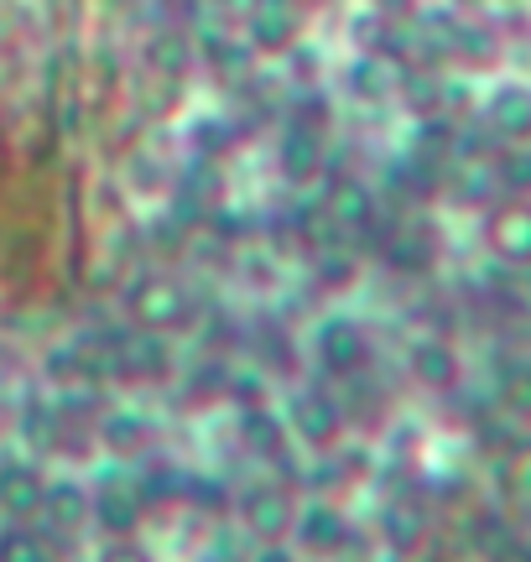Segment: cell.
<instances>
[{
	"label": "cell",
	"mask_w": 531,
	"mask_h": 562,
	"mask_svg": "<svg viewBox=\"0 0 531 562\" xmlns=\"http://www.w3.org/2000/svg\"><path fill=\"white\" fill-rule=\"evenodd\" d=\"M0 562H58L47 531H37L32 521H5L0 526Z\"/></svg>",
	"instance_id": "9a60e30c"
},
{
	"label": "cell",
	"mask_w": 531,
	"mask_h": 562,
	"mask_svg": "<svg viewBox=\"0 0 531 562\" xmlns=\"http://www.w3.org/2000/svg\"><path fill=\"white\" fill-rule=\"evenodd\" d=\"M151 432H157V417L142 412V406H104L94 417V438L100 448H110L115 459H136L151 448Z\"/></svg>",
	"instance_id": "5b68a950"
},
{
	"label": "cell",
	"mask_w": 531,
	"mask_h": 562,
	"mask_svg": "<svg viewBox=\"0 0 531 562\" xmlns=\"http://www.w3.org/2000/svg\"><path fill=\"white\" fill-rule=\"evenodd\" d=\"M151 63L162 68L167 79H183L188 63H193V42H188L183 32H172V26H167V32H157V37H151Z\"/></svg>",
	"instance_id": "2e32d148"
},
{
	"label": "cell",
	"mask_w": 531,
	"mask_h": 562,
	"mask_svg": "<svg viewBox=\"0 0 531 562\" xmlns=\"http://www.w3.org/2000/svg\"><path fill=\"white\" fill-rule=\"evenodd\" d=\"M42 495H47V474L32 453H11L0 459V516L5 521H37Z\"/></svg>",
	"instance_id": "277c9868"
},
{
	"label": "cell",
	"mask_w": 531,
	"mask_h": 562,
	"mask_svg": "<svg viewBox=\"0 0 531 562\" xmlns=\"http://www.w3.org/2000/svg\"><path fill=\"white\" fill-rule=\"evenodd\" d=\"M235 505V521L246 531L250 542H286L292 537V521H297V501H292V490L286 484H271V480H256L246 484L240 495H229Z\"/></svg>",
	"instance_id": "6da1fadb"
},
{
	"label": "cell",
	"mask_w": 531,
	"mask_h": 562,
	"mask_svg": "<svg viewBox=\"0 0 531 562\" xmlns=\"http://www.w3.org/2000/svg\"><path fill=\"white\" fill-rule=\"evenodd\" d=\"M292 5H297V0H292ZM303 5H307V0H303Z\"/></svg>",
	"instance_id": "ffe728a7"
},
{
	"label": "cell",
	"mask_w": 531,
	"mask_h": 562,
	"mask_svg": "<svg viewBox=\"0 0 531 562\" xmlns=\"http://www.w3.org/2000/svg\"><path fill=\"white\" fill-rule=\"evenodd\" d=\"M246 42L256 53H286L297 42V5L292 0H266L261 11L246 21Z\"/></svg>",
	"instance_id": "4fadbf2b"
},
{
	"label": "cell",
	"mask_w": 531,
	"mask_h": 562,
	"mask_svg": "<svg viewBox=\"0 0 531 562\" xmlns=\"http://www.w3.org/2000/svg\"><path fill=\"white\" fill-rule=\"evenodd\" d=\"M125 313L151 334H172L193 323V292L178 277H136L125 292Z\"/></svg>",
	"instance_id": "7a4b0ae2"
},
{
	"label": "cell",
	"mask_w": 531,
	"mask_h": 562,
	"mask_svg": "<svg viewBox=\"0 0 531 562\" xmlns=\"http://www.w3.org/2000/svg\"><path fill=\"white\" fill-rule=\"evenodd\" d=\"M240 448L261 463H286L292 453V432H286V417L276 406H240Z\"/></svg>",
	"instance_id": "52a82bcc"
},
{
	"label": "cell",
	"mask_w": 531,
	"mask_h": 562,
	"mask_svg": "<svg viewBox=\"0 0 531 562\" xmlns=\"http://www.w3.org/2000/svg\"><path fill=\"white\" fill-rule=\"evenodd\" d=\"M250 562H303V558H297V547H286V542H261L250 552Z\"/></svg>",
	"instance_id": "d6986e66"
},
{
	"label": "cell",
	"mask_w": 531,
	"mask_h": 562,
	"mask_svg": "<svg viewBox=\"0 0 531 562\" xmlns=\"http://www.w3.org/2000/svg\"><path fill=\"white\" fill-rule=\"evenodd\" d=\"M276 172H282L292 188H303L324 172V136L318 131H307V125L286 121L282 136H276Z\"/></svg>",
	"instance_id": "30bf717a"
},
{
	"label": "cell",
	"mask_w": 531,
	"mask_h": 562,
	"mask_svg": "<svg viewBox=\"0 0 531 562\" xmlns=\"http://www.w3.org/2000/svg\"><path fill=\"white\" fill-rule=\"evenodd\" d=\"M42 521L74 537L89 526V484L74 480V474H47V495H42Z\"/></svg>",
	"instance_id": "8fae6325"
},
{
	"label": "cell",
	"mask_w": 531,
	"mask_h": 562,
	"mask_svg": "<svg viewBox=\"0 0 531 562\" xmlns=\"http://www.w3.org/2000/svg\"><path fill=\"white\" fill-rule=\"evenodd\" d=\"M313 349H318V360L328 370H349V364L360 360V328L349 318H324L318 334H313Z\"/></svg>",
	"instance_id": "5bb4252c"
},
{
	"label": "cell",
	"mask_w": 531,
	"mask_h": 562,
	"mask_svg": "<svg viewBox=\"0 0 531 562\" xmlns=\"http://www.w3.org/2000/svg\"><path fill=\"white\" fill-rule=\"evenodd\" d=\"M261 5H266V0H214V11H219L225 21H250Z\"/></svg>",
	"instance_id": "ac0fdd59"
},
{
	"label": "cell",
	"mask_w": 531,
	"mask_h": 562,
	"mask_svg": "<svg viewBox=\"0 0 531 562\" xmlns=\"http://www.w3.org/2000/svg\"><path fill=\"white\" fill-rule=\"evenodd\" d=\"M172 370V344L151 328L121 334V355H115V375H136V381H157Z\"/></svg>",
	"instance_id": "7c38bea8"
},
{
	"label": "cell",
	"mask_w": 531,
	"mask_h": 562,
	"mask_svg": "<svg viewBox=\"0 0 531 562\" xmlns=\"http://www.w3.org/2000/svg\"><path fill=\"white\" fill-rule=\"evenodd\" d=\"M146 521V501L131 474H110V480L89 484V526H100V537H136Z\"/></svg>",
	"instance_id": "3957f363"
},
{
	"label": "cell",
	"mask_w": 531,
	"mask_h": 562,
	"mask_svg": "<svg viewBox=\"0 0 531 562\" xmlns=\"http://www.w3.org/2000/svg\"><path fill=\"white\" fill-rule=\"evenodd\" d=\"M94 562H157V552H151L142 537H104Z\"/></svg>",
	"instance_id": "e0dca14e"
},
{
	"label": "cell",
	"mask_w": 531,
	"mask_h": 562,
	"mask_svg": "<svg viewBox=\"0 0 531 562\" xmlns=\"http://www.w3.org/2000/svg\"><path fill=\"white\" fill-rule=\"evenodd\" d=\"M16 432H21V448H26L32 459L63 453V442H68V412H63L58 402H47V396H32V402L21 406Z\"/></svg>",
	"instance_id": "9c48e42d"
},
{
	"label": "cell",
	"mask_w": 531,
	"mask_h": 562,
	"mask_svg": "<svg viewBox=\"0 0 531 562\" xmlns=\"http://www.w3.org/2000/svg\"><path fill=\"white\" fill-rule=\"evenodd\" d=\"M286 432H292V442H313V448H324V442H334V432H339V406L328 402L324 391H307V385H297L292 396H286Z\"/></svg>",
	"instance_id": "8992f818"
},
{
	"label": "cell",
	"mask_w": 531,
	"mask_h": 562,
	"mask_svg": "<svg viewBox=\"0 0 531 562\" xmlns=\"http://www.w3.org/2000/svg\"><path fill=\"white\" fill-rule=\"evenodd\" d=\"M286 542L297 547V558H334L344 547V516L334 505L313 501V505H297V521H292V537Z\"/></svg>",
	"instance_id": "ba28073f"
}]
</instances>
